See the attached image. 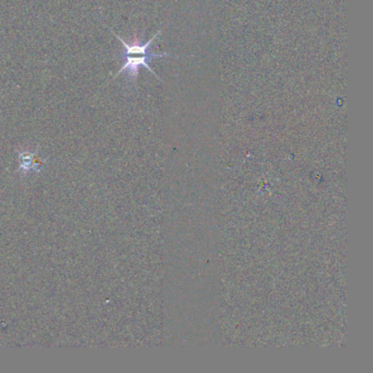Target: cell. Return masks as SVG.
<instances>
[{
    "label": "cell",
    "mask_w": 373,
    "mask_h": 373,
    "mask_svg": "<svg viewBox=\"0 0 373 373\" xmlns=\"http://www.w3.org/2000/svg\"><path fill=\"white\" fill-rule=\"evenodd\" d=\"M109 30H111V29H109ZM161 31H162V29L160 31H158L157 34L155 36H152L150 40L145 44H141L138 40H137V38H135L133 43L128 44V43H126L122 37L118 36L116 33L111 30V32L113 33L115 36H116L117 40L122 42L123 46L125 48V52L119 56L120 58L124 59V64H123L122 67H120V69L118 70V73L114 76L113 80L116 78V77H118L120 74L125 73V71L127 73L129 78L137 79V77H138V74H139V68L142 66V67H146L152 75H155L157 78L162 82V80L160 79V77H159L155 73V71L151 69V67L149 66V62L153 58L167 57V56H170V55L167 54V53L155 54V53H150L149 51H148L149 47L151 46L152 42L155 41L156 38L159 36V34H160Z\"/></svg>",
    "instance_id": "cell-1"
}]
</instances>
